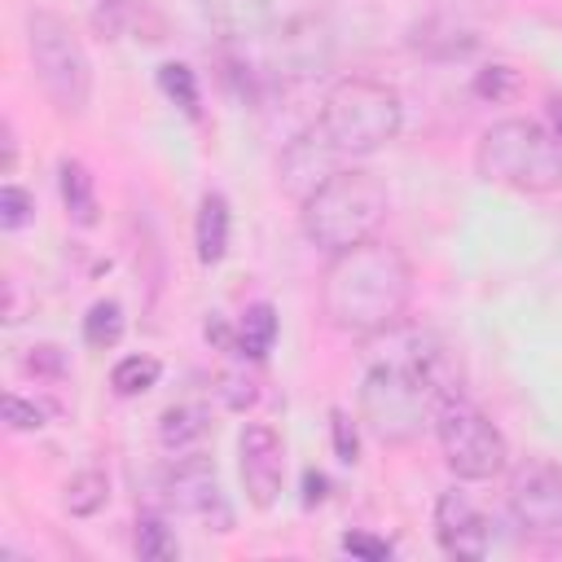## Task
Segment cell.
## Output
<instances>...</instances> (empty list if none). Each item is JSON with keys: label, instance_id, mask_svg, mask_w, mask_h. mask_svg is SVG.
<instances>
[{"label": "cell", "instance_id": "cell-1", "mask_svg": "<svg viewBox=\"0 0 562 562\" xmlns=\"http://www.w3.org/2000/svg\"><path fill=\"white\" fill-rule=\"evenodd\" d=\"M413 303V263L400 246L369 237L329 255L321 272V312L347 338H382L404 325Z\"/></svg>", "mask_w": 562, "mask_h": 562}, {"label": "cell", "instance_id": "cell-2", "mask_svg": "<svg viewBox=\"0 0 562 562\" xmlns=\"http://www.w3.org/2000/svg\"><path fill=\"white\" fill-rule=\"evenodd\" d=\"M386 211H391V193L382 176L369 167H342L299 202L303 237L325 255H338L378 237Z\"/></svg>", "mask_w": 562, "mask_h": 562}, {"label": "cell", "instance_id": "cell-3", "mask_svg": "<svg viewBox=\"0 0 562 562\" xmlns=\"http://www.w3.org/2000/svg\"><path fill=\"white\" fill-rule=\"evenodd\" d=\"M316 123L338 145V154L351 162V158H369V154L386 149L400 136L404 101L391 83H382L373 75H342L338 83H329Z\"/></svg>", "mask_w": 562, "mask_h": 562}, {"label": "cell", "instance_id": "cell-4", "mask_svg": "<svg viewBox=\"0 0 562 562\" xmlns=\"http://www.w3.org/2000/svg\"><path fill=\"white\" fill-rule=\"evenodd\" d=\"M474 171L514 193L562 189V140L536 119H496L474 145Z\"/></svg>", "mask_w": 562, "mask_h": 562}, {"label": "cell", "instance_id": "cell-5", "mask_svg": "<svg viewBox=\"0 0 562 562\" xmlns=\"http://www.w3.org/2000/svg\"><path fill=\"white\" fill-rule=\"evenodd\" d=\"M356 417L378 443L404 448V443H417L422 430L435 422V395L422 386V378L395 351H386L360 378Z\"/></svg>", "mask_w": 562, "mask_h": 562}, {"label": "cell", "instance_id": "cell-6", "mask_svg": "<svg viewBox=\"0 0 562 562\" xmlns=\"http://www.w3.org/2000/svg\"><path fill=\"white\" fill-rule=\"evenodd\" d=\"M26 57L35 70L40 92L48 97V105L66 119L88 114L92 105V61L88 48L79 44V35L70 31V22L53 9H31L26 13Z\"/></svg>", "mask_w": 562, "mask_h": 562}, {"label": "cell", "instance_id": "cell-7", "mask_svg": "<svg viewBox=\"0 0 562 562\" xmlns=\"http://www.w3.org/2000/svg\"><path fill=\"white\" fill-rule=\"evenodd\" d=\"M435 439L443 452V465L465 483H487L509 470V443L501 426L465 395H452L435 408Z\"/></svg>", "mask_w": 562, "mask_h": 562}, {"label": "cell", "instance_id": "cell-8", "mask_svg": "<svg viewBox=\"0 0 562 562\" xmlns=\"http://www.w3.org/2000/svg\"><path fill=\"white\" fill-rule=\"evenodd\" d=\"M505 505L522 536H536V540L562 536V465L544 457L518 461L509 470Z\"/></svg>", "mask_w": 562, "mask_h": 562}, {"label": "cell", "instance_id": "cell-9", "mask_svg": "<svg viewBox=\"0 0 562 562\" xmlns=\"http://www.w3.org/2000/svg\"><path fill=\"white\" fill-rule=\"evenodd\" d=\"M162 492H167V505L180 518H189V522H198L206 531L228 536L233 522H237L233 518V505H228V496L220 487V474H215L211 457H202V452L176 457L171 470H167V479H162Z\"/></svg>", "mask_w": 562, "mask_h": 562}, {"label": "cell", "instance_id": "cell-10", "mask_svg": "<svg viewBox=\"0 0 562 562\" xmlns=\"http://www.w3.org/2000/svg\"><path fill=\"white\" fill-rule=\"evenodd\" d=\"M329 66H334V31L325 18L299 13L281 22L272 40V79L303 83V79H321Z\"/></svg>", "mask_w": 562, "mask_h": 562}, {"label": "cell", "instance_id": "cell-11", "mask_svg": "<svg viewBox=\"0 0 562 562\" xmlns=\"http://www.w3.org/2000/svg\"><path fill=\"white\" fill-rule=\"evenodd\" d=\"M395 356L422 378V386L435 395V408L452 395H465V369H461V356L452 342H443L435 329H404L395 325Z\"/></svg>", "mask_w": 562, "mask_h": 562}, {"label": "cell", "instance_id": "cell-12", "mask_svg": "<svg viewBox=\"0 0 562 562\" xmlns=\"http://www.w3.org/2000/svg\"><path fill=\"white\" fill-rule=\"evenodd\" d=\"M342 167H347V158L325 136V127L321 123H307L294 140H285V149L277 158V184H281V193H290L294 202H303L307 193H316Z\"/></svg>", "mask_w": 562, "mask_h": 562}, {"label": "cell", "instance_id": "cell-13", "mask_svg": "<svg viewBox=\"0 0 562 562\" xmlns=\"http://www.w3.org/2000/svg\"><path fill=\"white\" fill-rule=\"evenodd\" d=\"M237 465H241V487L255 509H272L281 501L285 483V443L272 426L246 422L237 435Z\"/></svg>", "mask_w": 562, "mask_h": 562}, {"label": "cell", "instance_id": "cell-14", "mask_svg": "<svg viewBox=\"0 0 562 562\" xmlns=\"http://www.w3.org/2000/svg\"><path fill=\"white\" fill-rule=\"evenodd\" d=\"M435 540H439V549L448 558L474 562V558H487L492 527H487L483 509L465 492L452 487V492H439V501H435Z\"/></svg>", "mask_w": 562, "mask_h": 562}, {"label": "cell", "instance_id": "cell-15", "mask_svg": "<svg viewBox=\"0 0 562 562\" xmlns=\"http://www.w3.org/2000/svg\"><path fill=\"white\" fill-rule=\"evenodd\" d=\"M198 13L224 44H255L272 35V0H198Z\"/></svg>", "mask_w": 562, "mask_h": 562}, {"label": "cell", "instance_id": "cell-16", "mask_svg": "<svg viewBox=\"0 0 562 562\" xmlns=\"http://www.w3.org/2000/svg\"><path fill=\"white\" fill-rule=\"evenodd\" d=\"M228 237H233V211L224 193H202L198 202V220H193V246H198V263L215 268L228 255Z\"/></svg>", "mask_w": 562, "mask_h": 562}, {"label": "cell", "instance_id": "cell-17", "mask_svg": "<svg viewBox=\"0 0 562 562\" xmlns=\"http://www.w3.org/2000/svg\"><path fill=\"white\" fill-rule=\"evenodd\" d=\"M206 435H211V413H206V404L180 400V404L162 408V417H158V443H162L167 452H176V457L198 452Z\"/></svg>", "mask_w": 562, "mask_h": 562}, {"label": "cell", "instance_id": "cell-18", "mask_svg": "<svg viewBox=\"0 0 562 562\" xmlns=\"http://www.w3.org/2000/svg\"><path fill=\"white\" fill-rule=\"evenodd\" d=\"M408 44H413V53H422L430 61H457V57H470L479 48V35L448 22V18H426L413 26Z\"/></svg>", "mask_w": 562, "mask_h": 562}, {"label": "cell", "instance_id": "cell-19", "mask_svg": "<svg viewBox=\"0 0 562 562\" xmlns=\"http://www.w3.org/2000/svg\"><path fill=\"white\" fill-rule=\"evenodd\" d=\"M57 193H61V206L70 215L75 228H92L101 220V202H97V184H92V171L79 162V158H61L57 162Z\"/></svg>", "mask_w": 562, "mask_h": 562}, {"label": "cell", "instance_id": "cell-20", "mask_svg": "<svg viewBox=\"0 0 562 562\" xmlns=\"http://www.w3.org/2000/svg\"><path fill=\"white\" fill-rule=\"evenodd\" d=\"M272 342H277V307L272 303H250L241 316H237V356L241 360H250V364H259V360H268V351H272Z\"/></svg>", "mask_w": 562, "mask_h": 562}, {"label": "cell", "instance_id": "cell-21", "mask_svg": "<svg viewBox=\"0 0 562 562\" xmlns=\"http://www.w3.org/2000/svg\"><path fill=\"white\" fill-rule=\"evenodd\" d=\"M105 501H110V474L97 470V465L70 474V483L61 492V505H66L70 518H97L105 509Z\"/></svg>", "mask_w": 562, "mask_h": 562}, {"label": "cell", "instance_id": "cell-22", "mask_svg": "<svg viewBox=\"0 0 562 562\" xmlns=\"http://www.w3.org/2000/svg\"><path fill=\"white\" fill-rule=\"evenodd\" d=\"M123 329H127V316L114 299H97L88 312H83V342L92 351H110L123 342Z\"/></svg>", "mask_w": 562, "mask_h": 562}, {"label": "cell", "instance_id": "cell-23", "mask_svg": "<svg viewBox=\"0 0 562 562\" xmlns=\"http://www.w3.org/2000/svg\"><path fill=\"white\" fill-rule=\"evenodd\" d=\"M132 549H136L140 562H171V558L180 553L176 531H171V522H167L162 514H140V518H136Z\"/></svg>", "mask_w": 562, "mask_h": 562}, {"label": "cell", "instance_id": "cell-24", "mask_svg": "<svg viewBox=\"0 0 562 562\" xmlns=\"http://www.w3.org/2000/svg\"><path fill=\"white\" fill-rule=\"evenodd\" d=\"M162 378V364L154 356H123L114 369H110V391L123 395V400H136L145 391H154Z\"/></svg>", "mask_w": 562, "mask_h": 562}, {"label": "cell", "instance_id": "cell-25", "mask_svg": "<svg viewBox=\"0 0 562 562\" xmlns=\"http://www.w3.org/2000/svg\"><path fill=\"white\" fill-rule=\"evenodd\" d=\"M211 395L220 400V408L246 413V408H255V400H259V382H255V373H246V364H241V369H220V373L211 378Z\"/></svg>", "mask_w": 562, "mask_h": 562}, {"label": "cell", "instance_id": "cell-26", "mask_svg": "<svg viewBox=\"0 0 562 562\" xmlns=\"http://www.w3.org/2000/svg\"><path fill=\"white\" fill-rule=\"evenodd\" d=\"M158 88H162V97L171 101V105H180L189 119H198V75L184 66V61H162L158 66Z\"/></svg>", "mask_w": 562, "mask_h": 562}, {"label": "cell", "instance_id": "cell-27", "mask_svg": "<svg viewBox=\"0 0 562 562\" xmlns=\"http://www.w3.org/2000/svg\"><path fill=\"white\" fill-rule=\"evenodd\" d=\"M360 417H351L347 408H329V443H334V457L342 465H356L360 457V430H356Z\"/></svg>", "mask_w": 562, "mask_h": 562}, {"label": "cell", "instance_id": "cell-28", "mask_svg": "<svg viewBox=\"0 0 562 562\" xmlns=\"http://www.w3.org/2000/svg\"><path fill=\"white\" fill-rule=\"evenodd\" d=\"M474 92L483 97V101H505V97H514L518 92V70L514 66H483L479 75H474Z\"/></svg>", "mask_w": 562, "mask_h": 562}, {"label": "cell", "instance_id": "cell-29", "mask_svg": "<svg viewBox=\"0 0 562 562\" xmlns=\"http://www.w3.org/2000/svg\"><path fill=\"white\" fill-rule=\"evenodd\" d=\"M31 215H35V198L22 184H4L0 189V224L13 233V228H26Z\"/></svg>", "mask_w": 562, "mask_h": 562}, {"label": "cell", "instance_id": "cell-30", "mask_svg": "<svg viewBox=\"0 0 562 562\" xmlns=\"http://www.w3.org/2000/svg\"><path fill=\"white\" fill-rule=\"evenodd\" d=\"M4 422H9V430H40L48 422V408L26 400V395H18V391H9L4 395Z\"/></svg>", "mask_w": 562, "mask_h": 562}, {"label": "cell", "instance_id": "cell-31", "mask_svg": "<svg viewBox=\"0 0 562 562\" xmlns=\"http://www.w3.org/2000/svg\"><path fill=\"white\" fill-rule=\"evenodd\" d=\"M145 0H97V22H105L110 31H127V26H140L145 18Z\"/></svg>", "mask_w": 562, "mask_h": 562}, {"label": "cell", "instance_id": "cell-32", "mask_svg": "<svg viewBox=\"0 0 562 562\" xmlns=\"http://www.w3.org/2000/svg\"><path fill=\"white\" fill-rule=\"evenodd\" d=\"M338 549L342 553H351V558H364V562H386L395 549H391V540H382V536H369V531H347L342 540H338Z\"/></svg>", "mask_w": 562, "mask_h": 562}, {"label": "cell", "instance_id": "cell-33", "mask_svg": "<svg viewBox=\"0 0 562 562\" xmlns=\"http://www.w3.org/2000/svg\"><path fill=\"white\" fill-rule=\"evenodd\" d=\"M26 369L40 378V373H48V378H61L66 373V360H61V351L57 347H31V356H26Z\"/></svg>", "mask_w": 562, "mask_h": 562}, {"label": "cell", "instance_id": "cell-34", "mask_svg": "<svg viewBox=\"0 0 562 562\" xmlns=\"http://www.w3.org/2000/svg\"><path fill=\"white\" fill-rule=\"evenodd\" d=\"M325 487H329L325 474L307 470V474H303V505H321V501H325Z\"/></svg>", "mask_w": 562, "mask_h": 562}, {"label": "cell", "instance_id": "cell-35", "mask_svg": "<svg viewBox=\"0 0 562 562\" xmlns=\"http://www.w3.org/2000/svg\"><path fill=\"white\" fill-rule=\"evenodd\" d=\"M18 167V136H13V123L4 119V176H13Z\"/></svg>", "mask_w": 562, "mask_h": 562}, {"label": "cell", "instance_id": "cell-36", "mask_svg": "<svg viewBox=\"0 0 562 562\" xmlns=\"http://www.w3.org/2000/svg\"><path fill=\"white\" fill-rule=\"evenodd\" d=\"M549 114H553V136L562 140V97H553V101H549Z\"/></svg>", "mask_w": 562, "mask_h": 562}]
</instances>
